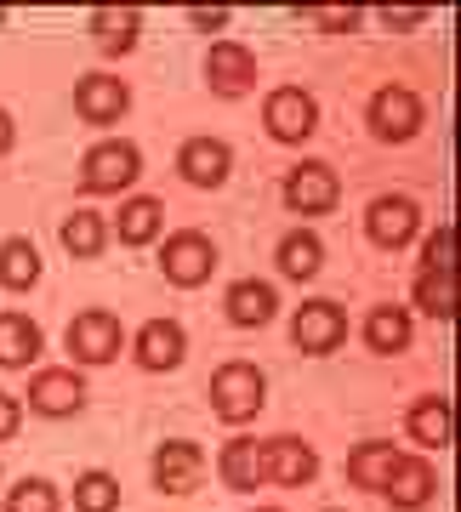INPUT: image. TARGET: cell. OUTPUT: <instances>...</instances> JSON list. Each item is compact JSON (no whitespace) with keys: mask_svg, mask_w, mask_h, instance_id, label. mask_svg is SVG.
Masks as SVG:
<instances>
[{"mask_svg":"<svg viewBox=\"0 0 461 512\" xmlns=\"http://www.w3.org/2000/svg\"><path fill=\"white\" fill-rule=\"evenodd\" d=\"M211 404H217L222 421H251L262 410V370L234 359L211 376Z\"/></svg>","mask_w":461,"mask_h":512,"instance_id":"cell-1","label":"cell"},{"mask_svg":"<svg viewBox=\"0 0 461 512\" xmlns=\"http://www.w3.org/2000/svg\"><path fill=\"white\" fill-rule=\"evenodd\" d=\"M137 171H143V154L131 143H97L92 154H86V188L92 194H120V188L137 183Z\"/></svg>","mask_w":461,"mask_h":512,"instance_id":"cell-2","label":"cell"},{"mask_svg":"<svg viewBox=\"0 0 461 512\" xmlns=\"http://www.w3.org/2000/svg\"><path fill=\"white\" fill-rule=\"evenodd\" d=\"M262 120H268V131H274L279 143H302V137L314 131L319 109H314V97L302 92V86H279V92L268 97V109H262Z\"/></svg>","mask_w":461,"mask_h":512,"instance_id":"cell-3","label":"cell"},{"mask_svg":"<svg viewBox=\"0 0 461 512\" xmlns=\"http://www.w3.org/2000/svg\"><path fill=\"white\" fill-rule=\"evenodd\" d=\"M370 126H376V137H388V143L416 137V126H422V103H416V92H405V86H382V92L370 97Z\"/></svg>","mask_w":461,"mask_h":512,"instance_id":"cell-4","label":"cell"},{"mask_svg":"<svg viewBox=\"0 0 461 512\" xmlns=\"http://www.w3.org/2000/svg\"><path fill=\"white\" fill-rule=\"evenodd\" d=\"M211 262H217V245L205 234H194V228L166 239V256H160V268H166L171 285H200V279L211 274Z\"/></svg>","mask_w":461,"mask_h":512,"instance_id":"cell-5","label":"cell"},{"mask_svg":"<svg viewBox=\"0 0 461 512\" xmlns=\"http://www.w3.org/2000/svg\"><path fill=\"white\" fill-rule=\"evenodd\" d=\"M342 336H348V319L336 302H302L296 308V348L302 353H331L342 348Z\"/></svg>","mask_w":461,"mask_h":512,"instance_id":"cell-6","label":"cell"},{"mask_svg":"<svg viewBox=\"0 0 461 512\" xmlns=\"http://www.w3.org/2000/svg\"><path fill=\"white\" fill-rule=\"evenodd\" d=\"M69 348L74 359H86V365H109L114 353H120V319L114 313H80L69 325Z\"/></svg>","mask_w":461,"mask_h":512,"instance_id":"cell-7","label":"cell"},{"mask_svg":"<svg viewBox=\"0 0 461 512\" xmlns=\"http://www.w3.org/2000/svg\"><path fill=\"white\" fill-rule=\"evenodd\" d=\"M200 478H205L200 444H188V439L160 444V456H154V484H160V490H166V495H188Z\"/></svg>","mask_w":461,"mask_h":512,"instance_id":"cell-8","label":"cell"},{"mask_svg":"<svg viewBox=\"0 0 461 512\" xmlns=\"http://www.w3.org/2000/svg\"><path fill=\"white\" fill-rule=\"evenodd\" d=\"M205 80H211L217 97H240V92H251V80H257V57L245 52V46H234V40H222V46H211V57H205Z\"/></svg>","mask_w":461,"mask_h":512,"instance_id":"cell-9","label":"cell"},{"mask_svg":"<svg viewBox=\"0 0 461 512\" xmlns=\"http://www.w3.org/2000/svg\"><path fill=\"white\" fill-rule=\"evenodd\" d=\"M29 404H35L40 416H74L86 404V382L74 370H40L35 382H29Z\"/></svg>","mask_w":461,"mask_h":512,"instance_id":"cell-10","label":"cell"},{"mask_svg":"<svg viewBox=\"0 0 461 512\" xmlns=\"http://www.w3.org/2000/svg\"><path fill=\"white\" fill-rule=\"evenodd\" d=\"M131 103L126 80H114V74H86L80 86H74V109L86 114V120H97V126H109V120H120Z\"/></svg>","mask_w":461,"mask_h":512,"instance_id":"cell-11","label":"cell"},{"mask_svg":"<svg viewBox=\"0 0 461 512\" xmlns=\"http://www.w3.org/2000/svg\"><path fill=\"white\" fill-rule=\"evenodd\" d=\"M314 467H319L314 450H308L302 439H291V433L262 444V478H274V484H308Z\"/></svg>","mask_w":461,"mask_h":512,"instance_id":"cell-12","label":"cell"},{"mask_svg":"<svg viewBox=\"0 0 461 512\" xmlns=\"http://www.w3.org/2000/svg\"><path fill=\"white\" fill-rule=\"evenodd\" d=\"M285 200H291L296 211H331L336 205V171L319 165V160L296 165L291 177H285Z\"/></svg>","mask_w":461,"mask_h":512,"instance_id":"cell-13","label":"cell"},{"mask_svg":"<svg viewBox=\"0 0 461 512\" xmlns=\"http://www.w3.org/2000/svg\"><path fill=\"white\" fill-rule=\"evenodd\" d=\"M365 228L376 245H388V251H399L410 234H416V205L405 200V194H388V200H376L365 211Z\"/></svg>","mask_w":461,"mask_h":512,"instance_id":"cell-14","label":"cell"},{"mask_svg":"<svg viewBox=\"0 0 461 512\" xmlns=\"http://www.w3.org/2000/svg\"><path fill=\"white\" fill-rule=\"evenodd\" d=\"M183 325L177 319H154V325H143V336H137V365L143 370H171L177 359H183Z\"/></svg>","mask_w":461,"mask_h":512,"instance_id":"cell-15","label":"cell"},{"mask_svg":"<svg viewBox=\"0 0 461 512\" xmlns=\"http://www.w3.org/2000/svg\"><path fill=\"white\" fill-rule=\"evenodd\" d=\"M183 177L200 188H217L222 177H228V143H217V137H194V143H183Z\"/></svg>","mask_w":461,"mask_h":512,"instance_id":"cell-16","label":"cell"},{"mask_svg":"<svg viewBox=\"0 0 461 512\" xmlns=\"http://www.w3.org/2000/svg\"><path fill=\"white\" fill-rule=\"evenodd\" d=\"M382 490H388V501L393 507H422L427 495H433V467H427V461H416V456H399V467H393L388 473V484H382Z\"/></svg>","mask_w":461,"mask_h":512,"instance_id":"cell-17","label":"cell"},{"mask_svg":"<svg viewBox=\"0 0 461 512\" xmlns=\"http://www.w3.org/2000/svg\"><path fill=\"white\" fill-rule=\"evenodd\" d=\"M393 467H399V450H393L388 439H370V444H359V450L348 456V478L359 484V490H382Z\"/></svg>","mask_w":461,"mask_h":512,"instance_id":"cell-18","label":"cell"},{"mask_svg":"<svg viewBox=\"0 0 461 512\" xmlns=\"http://www.w3.org/2000/svg\"><path fill=\"white\" fill-rule=\"evenodd\" d=\"M137 29H143V12H131V6H97V18H92V35H97V46H103L109 57L131 52Z\"/></svg>","mask_w":461,"mask_h":512,"instance_id":"cell-19","label":"cell"},{"mask_svg":"<svg viewBox=\"0 0 461 512\" xmlns=\"http://www.w3.org/2000/svg\"><path fill=\"white\" fill-rule=\"evenodd\" d=\"M274 285H262V279H240L234 291H228V319L234 325H268L274 319Z\"/></svg>","mask_w":461,"mask_h":512,"instance_id":"cell-20","label":"cell"},{"mask_svg":"<svg viewBox=\"0 0 461 512\" xmlns=\"http://www.w3.org/2000/svg\"><path fill=\"white\" fill-rule=\"evenodd\" d=\"M40 353V330L23 313H0V365H29Z\"/></svg>","mask_w":461,"mask_h":512,"instance_id":"cell-21","label":"cell"},{"mask_svg":"<svg viewBox=\"0 0 461 512\" xmlns=\"http://www.w3.org/2000/svg\"><path fill=\"white\" fill-rule=\"evenodd\" d=\"M35 279H40V251L29 239H6L0 245V285L6 291H29Z\"/></svg>","mask_w":461,"mask_h":512,"instance_id":"cell-22","label":"cell"},{"mask_svg":"<svg viewBox=\"0 0 461 512\" xmlns=\"http://www.w3.org/2000/svg\"><path fill=\"white\" fill-rule=\"evenodd\" d=\"M222 478H228L234 490H257L262 484V444L257 439H228V450H222Z\"/></svg>","mask_w":461,"mask_h":512,"instance_id":"cell-23","label":"cell"},{"mask_svg":"<svg viewBox=\"0 0 461 512\" xmlns=\"http://www.w3.org/2000/svg\"><path fill=\"white\" fill-rule=\"evenodd\" d=\"M365 342L376 353H399L410 342V313L405 308H376L365 319Z\"/></svg>","mask_w":461,"mask_h":512,"instance_id":"cell-24","label":"cell"},{"mask_svg":"<svg viewBox=\"0 0 461 512\" xmlns=\"http://www.w3.org/2000/svg\"><path fill=\"white\" fill-rule=\"evenodd\" d=\"M319 262H325V251H319L314 234H285V245H279V268L291 279H314Z\"/></svg>","mask_w":461,"mask_h":512,"instance_id":"cell-25","label":"cell"},{"mask_svg":"<svg viewBox=\"0 0 461 512\" xmlns=\"http://www.w3.org/2000/svg\"><path fill=\"white\" fill-rule=\"evenodd\" d=\"M410 439L422 444H450V404L444 399H422L410 410Z\"/></svg>","mask_w":461,"mask_h":512,"instance_id":"cell-26","label":"cell"},{"mask_svg":"<svg viewBox=\"0 0 461 512\" xmlns=\"http://www.w3.org/2000/svg\"><path fill=\"white\" fill-rule=\"evenodd\" d=\"M63 245H69L74 256H97L103 251V217H97V211H74V217L63 222Z\"/></svg>","mask_w":461,"mask_h":512,"instance_id":"cell-27","label":"cell"},{"mask_svg":"<svg viewBox=\"0 0 461 512\" xmlns=\"http://www.w3.org/2000/svg\"><path fill=\"white\" fill-rule=\"evenodd\" d=\"M74 507L80 512H114L120 507V484H114L109 473H86L74 484Z\"/></svg>","mask_w":461,"mask_h":512,"instance_id":"cell-28","label":"cell"},{"mask_svg":"<svg viewBox=\"0 0 461 512\" xmlns=\"http://www.w3.org/2000/svg\"><path fill=\"white\" fill-rule=\"evenodd\" d=\"M154 228H160V200H126V211H120V239H131V245H143V239H154Z\"/></svg>","mask_w":461,"mask_h":512,"instance_id":"cell-29","label":"cell"},{"mask_svg":"<svg viewBox=\"0 0 461 512\" xmlns=\"http://www.w3.org/2000/svg\"><path fill=\"white\" fill-rule=\"evenodd\" d=\"M416 302H422L433 319H450V313H456V279L450 274H422L416 279Z\"/></svg>","mask_w":461,"mask_h":512,"instance_id":"cell-30","label":"cell"},{"mask_svg":"<svg viewBox=\"0 0 461 512\" xmlns=\"http://www.w3.org/2000/svg\"><path fill=\"white\" fill-rule=\"evenodd\" d=\"M6 512H57V490L46 478H23L18 490L6 495Z\"/></svg>","mask_w":461,"mask_h":512,"instance_id":"cell-31","label":"cell"},{"mask_svg":"<svg viewBox=\"0 0 461 512\" xmlns=\"http://www.w3.org/2000/svg\"><path fill=\"white\" fill-rule=\"evenodd\" d=\"M427 274H450V228L427 239Z\"/></svg>","mask_w":461,"mask_h":512,"instance_id":"cell-32","label":"cell"},{"mask_svg":"<svg viewBox=\"0 0 461 512\" xmlns=\"http://www.w3.org/2000/svg\"><path fill=\"white\" fill-rule=\"evenodd\" d=\"M314 18H319V29H353L359 23V6H319Z\"/></svg>","mask_w":461,"mask_h":512,"instance_id":"cell-33","label":"cell"},{"mask_svg":"<svg viewBox=\"0 0 461 512\" xmlns=\"http://www.w3.org/2000/svg\"><path fill=\"white\" fill-rule=\"evenodd\" d=\"M12 433H18V399L0 393V439H12Z\"/></svg>","mask_w":461,"mask_h":512,"instance_id":"cell-34","label":"cell"},{"mask_svg":"<svg viewBox=\"0 0 461 512\" xmlns=\"http://www.w3.org/2000/svg\"><path fill=\"white\" fill-rule=\"evenodd\" d=\"M382 12H388L393 29H410V23H422V6H382Z\"/></svg>","mask_w":461,"mask_h":512,"instance_id":"cell-35","label":"cell"},{"mask_svg":"<svg viewBox=\"0 0 461 512\" xmlns=\"http://www.w3.org/2000/svg\"><path fill=\"white\" fill-rule=\"evenodd\" d=\"M194 23H200V29H222L228 12H222V6H194Z\"/></svg>","mask_w":461,"mask_h":512,"instance_id":"cell-36","label":"cell"},{"mask_svg":"<svg viewBox=\"0 0 461 512\" xmlns=\"http://www.w3.org/2000/svg\"><path fill=\"white\" fill-rule=\"evenodd\" d=\"M12 148V120H6V109H0V154Z\"/></svg>","mask_w":461,"mask_h":512,"instance_id":"cell-37","label":"cell"},{"mask_svg":"<svg viewBox=\"0 0 461 512\" xmlns=\"http://www.w3.org/2000/svg\"><path fill=\"white\" fill-rule=\"evenodd\" d=\"M257 512H274V507H257Z\"/></svg>","mask_w":461,"mask_h":512,"instance_id":"cell-38","label":"cell"},{"mask_svg":"<svg viewBox=\"0 0 461 512\" xmlns=\"http://www.w3.org/2000/svg\"><path fill=\"white\" fill-rule=\"evenodd\" d=\"M0 23H6V12H0Z\"/></svg>","mask_w":461,"mask_h":512,"instance_id":"cell-39","label":"cell"}]
</instances>
